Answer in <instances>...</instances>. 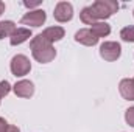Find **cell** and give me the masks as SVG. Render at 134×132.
<instances>
[{
  "mask_svg": "<svg viewBox=\"0 0 134 132\" xmlns=\"http://www.w3.org/2000/svg\"><path fill=\"white\" fill-rule=\"evenodd\" d=\"M30 48H31L33 58L39 64H48L56 58V50H55L53 44L48 42L45 37H42V34H37V36L31 37Z\"/></svg>",
  "mask_w": 134,
  "mask_h": 132,
  "instance_id": "obj_1",
  "label": "cell"
},
{
  "mask_svg": "<svg viewBox=\"0 0 134 132\" xmlns=\"http://www.w3.org/2000/svg\"><path fill=\"white\" fill-rule=\"evenodd\" d=\"M97 20H106L119 11V3L115 0H97L91 5Z\"/></svg>",
  "mask_w": 134,
  "mask_h": 132,
  "instance_id": "obj_2",
  "label": "cell"
},
{
  "mask_svg": "<svg viewBox=\"0 0 134 132\" xmlns=\"http://www.w3.org/2000/svg\"><path fill=\"white\" fill-rule=\"evenodd\" d=\"M9 70L16 78H22L30 73L31 62L25 55H16V56H13V59L9 62Z\"/></svg>",
  "mask_w": 134,
  "mask_h": 132,
  "instance_id": "obj_3",
  "label": "cell"
},
{
  "mask_svg": "<svg viewBox=\"0 0 134 132\" xmlns=\"http://www.w3.org/2000/svg\"><path fill=\"white\" fill-rule=\"evenodd\" d=\"M100 56L108 61V62H114L122 56V45L119 42L114 40H106L100 45Z\"/></svg>",
  "mask_w": 134,
  "mask_h": 132,
  "instance_id": "obj_4",
  "label": "cell"
},
{
  "mask_svg": "<svg viewBox=\"0 0 134 132\" xmlns=\"http://www.w3.org/2000/svg\"><path fill=\"white\" fill-rule=\"evenodd\" d=\"M45 20H47V14L44 9H33V11H28L20 19V23L31 27V28H39L45 23Z\"/></svg>",
  "mask_w": 134,
  "mask_h": 132,
  "instance_id": "obj_5",
  "label": "cell"
},
{
  "mask_svg": "<svg viewBox=\"0 0 134 132\" xmlns=\"http://www.w3.org/2000/svg\"><path fill=\"white\" fill-rule=\"evenodd\" d=\"M53 17L59 23L70 22L72 17H73V6H72V3H69V2H58L56 6H55V11H53Z\"/></svg>",
  "mask_w": 134,
  "mask_h": 132,
  "instance_id": "obj_6",
  "label": "cell"
},
{
  "mask_svg": "<svg viewBox=\"0 0 134 132\" xmlns=\"http://www.w3.org/2000/svg\"><path fill=\"white\" fill-rule=\"evenodd\" d=\"M13 92L19 98H31L34 95V84L30 79H20L13 86Z\"/></svg>",
  "mask_w": 134,
  "mask_h": 132,
  "instance_id": "obj_7",
  "label": "cell"
},
{
  "mask_svg": "<svg viewBox=\"0 0 134 132\" xmlns=\"http://www.w3.org/2000/svg\"><path fill=\"white\" fill-rule=\"evenodd\" d=\"M75 40L81 45H86V47H94L98 44V37L91 31V28H81L75 33Z\"/></svg>",
  "mask_w": 134,
  "mask_h": 132,
  "instance_id": "obj_8",
  "label": "cell"
},
{
  "mask_svg": "<svg viewBox=\"0 0 134 132\" xmlns=\"http://www.w3.org/2000/svg\"><path fill=\"white\" fill-rule=\"evenodd\" d=\"M30 37H33V33L30 28H25V27H20V28H16V31L11 34L9 37V44L13 47H17L27 40H30Z\"/></svg>",
  "mask_w": 134,
  "mask_h": 132,
  "instance_id": "obj_9",
  "label": "cell"
},
{
  "mask_svg": "<svg viewBox=\"0 0 134 132\" xmlns=\"http://www.w3.org/2000/svg\"><path fill=\"white\" fill-rule=\"evenodd\" d=\"M119 92L123 99L134 101V79H130V78L122 79L119 84Z\"/></svg>",
  "mask_w": 134,
  "mask_h": 132,
  "instance_id": "obj_10",
  "label": "cell"
},
{
  "mask_svg": "<svg viewBox=\"0 0 134 132\" xmlns=\"http://www.w3.org/2000/svg\"><path fill=\"white\" fill-rule=\"evenodd\" d=\"M41 34H42V37H45L48 42L53 44V42L61 40L66 36V30L63 27H48V28H45Z\"/></svg>",
  "mask_w": 134,
  "mask_h": 132,
  "instance_id": "obj_11",
  "label": "cell"
},
{
  "mask_svg": "<svg viewBox=\"0 0 134 132\" xmlns=\"http://www.w3.org/2000/svg\"><path fill=\"white\" fill-rule=\"evenodd\" d=\"M91 31L95 34L98 39H100V37H106V36L111 34V25L106 23V22H103V20H100V22H95V23L91 27Z\"/></svg>",
  "mask_w": 134,
  "mask_h": 132,
  "instance_id": "obj_12",
  "label": "cell"
},
{
  "mask_svg": "<svg viewBox=\"0 0 134 132\" xmlns=\"http://www.w3.org/2000/svg\"><path fill=\"white\" fill-rule=\"evenodd\" d=\"M80 20H81L84 25H91V27H92L95 22H100V20L95 19L94 11H92L91 6H84V8L81 9V13H80Z\"/></svg>",
  "mask_w": 134,
  "mask_h": 132,
  "instance_id": "obj_13",
  "label": "cell"
},
{
  "mask_svg": "<svg viewBox=\"0 0 134 132\" xmlns=\"http://www.w3.org/2000/svg\"><path fill=\"white\" fill-rule=\"evenodd\" d=\"M16 31V23L13 20H2L0 22V39L11 37V34Z\"/></svg>",
  "mask_w": 134,
  "mask_h": 132,
  "instance_id": "obj_14",
  "label": "cell"
},
{
  "mask_svg": "<svg viewBox=\"0 0 134 132\" xmlns=\"http://www.w3.org/2000/svg\"><path fill=\"white\" fill-rule=\"evenodd\" d=\"M120 37H122V40H125V42H134V25H128V27L122 28Z\"/></svg>",
  "mask_w": 134,
  "mask_h": 132,
  "instance_id": "obj_15",
  "label": "cell"
},
{
  "mask_svg": "<svg viewBox=\"0 0 134 132\" xmlns=\"http://www.w3.org/2000/svg\"><path fill=\"white\" fill-rule=\"evenodd\" d=\"M13 90V86L6 81V79H3V81H0V99L5 98L9 92Z\"/></svg>",
  "mask_w": 134,
  "mask_h": 132,
  "instance_id": "obj_16",
  "label": "cell"
},
{
  "mask_svg": "<svg viewBox=\"0 0 134 132\" xmlns=\"http://www.w3.org/2000/svg\"><path fill=\"white\" fill-rule=\"evenodd\" d=\"M125 121H126V124H130L131 128H134V106L126 109V112H125Z\"/></svg>",
  "mask_w": 134,
  "mask_h": 132,
  "instance_id": "obj_17",
  "label": "cell"
},
{
  "mask_svg": "<svg viewBox=\"0 0 134 132\" xmlns=\"http://www.w3.org/2000/svg\"><path fill=\"white\" fill-rule=\"evenodd\" d=\"M39 5H41V2H24V6H25V8H28L30 11H33V8L39 6Z\"/></svg>",
  "mask_w": 134,
  "mask_h": 132,
  "instance_id": "obj_18",
  "label": "cell"
},
{
  "mask_svg": "<svg viewBox=\"0 0 134 132\" xmlns=\"http://www.w3.org/2000/svg\"><path fill=\"white\" fill-rule=\"evenodd\" d=\"M8 126H9V124H8V121H6L5 118H2V117H0V132H5L6 129H8Z\"/></svg>",
  "mask_w": 134,
  "mask_h": 132,
  "instance_id": "obj_19",
  "label": "cell"
},
{
  "mask_svg": "<svg viewBox=\"0 0 134 132\" xmlns=\"http://www.w3.org/2000/svg\"><path fill=\"white\" fill-rule=\"evenodd\" d=\"M5 132H20V129H19L17 126H13V124H9V126H8V129H6Z\"/></svg>",
  "mask_w": 134,
  "mask_h": 132,
  "instance_id": "obj_20",
  "label": "cell"
},
{
  "mask_svg": "<svg viewBox=\"0 0 134 132\" xmlns=\"http://www.w3.org/2000/svg\"><path fill=\"white\" fill-rule=\"evenodd\" d=\"M5 9H6V6H5V3H3V2L0 0V16H2L3 13H5Z\"/></svg>",
  "mask_w": 134,
  "mask_h": 132,
  "instance_id": "obj_21",
  "label": "cell"
},
{
  "mask_svg": "<svg viewBox=\"0 0 134 132\" xmlns=\"http://www.w3.org/2000/svg\"><path fill=\"white\" fill-rule=\"evenodd\" d=\"M133 16H134V11H133Z\"/></svg>",
  "mask_w": 134,
  "mask_h": 132,
  "instance_id": "obj_22",
  "label": "cell"
}]
</instances>
